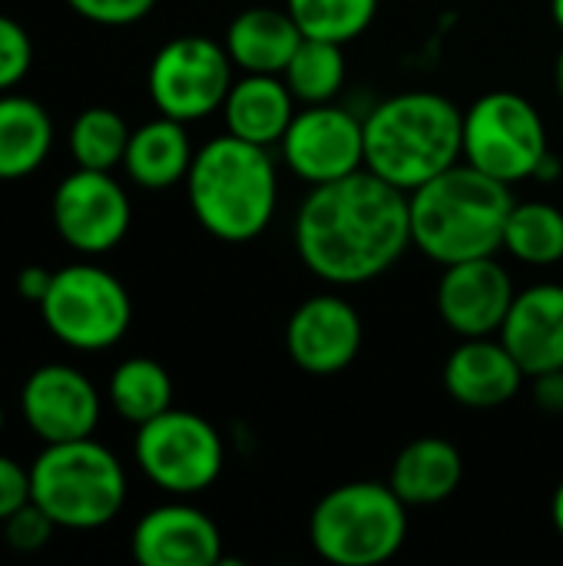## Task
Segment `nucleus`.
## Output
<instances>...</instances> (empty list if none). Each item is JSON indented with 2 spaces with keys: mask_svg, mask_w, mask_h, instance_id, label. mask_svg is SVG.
I'll list each match as a JSON object with an SVG mask.
<instances>
[{
  "mask_svg": "<svg viewBox=\"0 0 563 566\" xmlns=\"http://www.w3.org/2000/svg\"><path fill=\"white\" fill-rule=\"evenodd\" d=\"M554 83H557V93L563 99V50L557 53V63H554Z\"/></svg>",
  "mask_w": 563,
  "mask_h": 566,
  "instance_id": "nucleus-37",
  "label": "nucleus"
},
{
  "mask_svg": "<svg viewBox=\"0 0 563 566\" xmlns=\"http://www.w3.org/2000/svg\"><path fill=\"white\" fill-rule=\"evenodd\" d=\"M285 166L309 186L345 179L365 169V119L335 103L299 109L282 136Z\"/></svg>",
  "mask_w": 563,
  "mask_h": 566,
  "instance_id": "nucleus-12",
  "label": "nucleus"
},
{
  "mask_svg": "<svg viewBox=\"0 0 563 566\" xmlns=\"http://www.w3.org/2000/svg\"><path fill=\"white\" fill-rule=\"evenodd\" d=\"M302 36L352 43L378 17V0H285Z\"/></svg>",
  "mask_w": 563,
  "mask_h": 566,
  "instance_id": "nucleus-28",
  "label": "nucleus"
},
{
  "mask_svg": "<svg viewBox=\"0 0 563 566\" xmlns=\"http://www.w3.org/2000/svg\"><path fill=\"white\" fill-rule=\"evenodd\" d=\"M551 521H554V527H557V534H561L563 541V481L561 488L554 491V501H551Z\"/></svg>",
  "mask_w": 563,
  "mask_h": 566,
  "instance_id": "nucleus-36",
  "label": "nucleus"
},
{
  "mask_svg": "<svg viewBox=\"0 0 563 566\" xmlns=\"http://www.w3.org/2000/svg\"><path fill=\"white\" fill-rule=\"evenodd\" d=\"M133 557L143 566H216L222 564V534L209 514L173 501L139 517L129 537Z\"/></svg>",
  "mask_w": 563,
  "mask_h": 566,
  "instance_id": "nucleus-16",
  "label": "nucleus"
},
{
  "mask_svg": "<svg viewBox=\"0 0 563 566\" xmlns=\"http://www.w3.org/2000/svg\"><path fill=\"white\" fill-rule=\"evenodd\" d=\"M133 458L153 488L173 497H192L219 481L226 468V444L202 415L169 408L139 424Z\"/></svg>",
  "mask_w": 563,
  "mask_h": 566,
  "instance_id": "nucleus-9",
  "label": "nucleus"
},
{
  "mask_svg": "<svg viewBox=\"0 0 563 566\" xmlns=\"http://www.w3.org/2000/svg\"><path fill=\"white\" fill-rule=\"evenodd\" d=\"M196 222L219 242H252L275 219L279 172L265 146L232 133L202 143L186 176Z\"/></svg>",
  "mask_w": 563,
  "mask_h": 566,
  "instance_id": "nucleus-4",
  "label": "nucleus"
},
{
  "mask_svg": "<svg viewBox=\"0 0 563 566\" xmlns=\"http://www.w3.org/2000/svg\"><path fill=\"white\" fill-rule=\"evenodd\" d=\"M561 172H563L561 159H554V153H548V156L541 159V166H538L534 179H538V182H554V179H561Z\"/></svg>",
  "mask_w": 563,
  "mask_h": 566,
  "instance_id": "nucleus-35",
  "label": "nucleus"
},
{
  "mask_svg": "<svg viewBox=\"0 0 563 566\" xmlns=\"http://www.w3.org/2000/svg\"><path fill=\"white\" fill-rule=\"evenodd\" d=\"M282 80L289 83L292 96L305 106L312 103H335V96L345 90L348 63H345V43L302 36L299 50L292 53Z\"/></svg>",
  "mask_w": 563,
  "mask_h": 566,
  "instance_id": "nucleus-25",
  "label": "nucleus"
},
{
  "mask_svg": "<svg viewBox=\"0 0 563 566\" xmlns=\"http://www.w3.org/2000/svg\"><path fill=\"white\" fill-rule=\"evenodd\" d=\"M30 504V468H20L13 458L0 454V524Z\"/></svg>",
  "mask_w": 563,
  "mask_h": 566,
  "instance_id": "nucleus-32",
  "label": "nucleus"
},
{
  "mask_svg": "<svg viewBox=\"0 0 563 566\" xmlns=\"http://www.w3.org/2000/svg\"><path fill=\"white\" fill-rule=\"evenodd\" d=\"M53 119L43 103L23 93H0V179L33 176L53 149Z\"/></svg>",
  "mask_w": 563,
  "mask_h": 566,
  "instance_id": "nucleus-23",
  "label": "nucleus"
},
{
  "mask_svg": "<svg viewBox=\"0 0 563 566\" xmlns=\"http://www.w3.org/2000/svg\"><path fill=\"white\" fill-rule=\"evenodd\" d=\"M3 421H7V418H3V408H0V434H3Z\"/></svg>",
  "mask_w": 563,
  "mask_h": 566,
  "instance_id": "nucleus-39",
  "label": "nucleus"
},
{
  "mask_svg": "<svg viewBox=\"0 0 563 566\" xmlns=\"http://www.w3.org/2000/svg\"><path fill=\"white\" fill-rule=\"evenodd\" d=\"M0 527H3L7 547L17 551V554H37V551H43L53 541V531H60L33 501L23 504L17 514H10Z\"/></svg>",
  "mask_w": 563,
  "mask_h": 566,
  "instance_id": "nucleus-30",
  "label": "nucleus"
},
{
  "mask_svg": "<svg viewBox=\"0 0 563 566\" xmlns=\"http://www.w3.org/2000/svg\"><path fill=\"white\" fill-rule=\"evenodd\" d=\"M295 103L299 99L279 73H242L232 80L222 103L226 133L265 149L279 146L295 116Z\"/></svg>",
  "mask_w": 563,
  "mask_h": 566,
  "instance_id": "nucleus-19",
  "label": "nucleus"
},
{
  "mask_svg": "<svg viewBox=\"0 0 563 566\" xmlns=\"http://www.w3.org/2000/svg\"><path fill=\"white\" fill-rule=\"evenodd\" d=\"M53 229L80 255L113 252L133 222L126 189L103 169H80L63 176L53 192Z\"/></svg>",
  "mask_w": 563,
  "mask_h": 566,
  "instance_id": "nucleus-11",
  "label": "nucleus"
},
{
  "mask_svg": "<svg viewBox=\"0 0 563 566\" xmlns=\"http://www.w3.org/2000/svg\"><path fill=\"white\" fill-rule=\"evenodd\" d=\"M33 66V40L13 17L0 13V93L23 83Z\"/></svg>",
  "mask_w": 563,
  "mask_h": 566,
  "instance_id": "nucleus-29",
  "label": "nucleus"
},
{
  "mask_svg": "<svg viewBox=\"0 0 563 566\" xmlns=\"http://www.w3.org/2000/svg\"><path fill=\"white\" fill-rule=\"evenodd\" d=\"M551 153L538 106L514 90H491L465 109V163L514 186L534 179Z\"/></svg>",
  "mask_w": 563,
  "mask_h": 566,
  "instance_id": "nucleus-8",
  "label": "nucleus"
},
{
  "mask_svg": "<svg viewBox=\"0 0 563 566\" xmlns=\"http://www.w3.org/2000/svg\"><path fill=\"white\" fill-rule=\"evenodd\" d=\"M528 371L508 352L498 335L488 338H461V345L448 355L441 385L445 391L471 411H491L518 398Z\"/></svg>",
  "mask_w": 563,
  "mask_h": 566,
  "instance_id": "nucleus-17",
  "label": "nucleus"
},
{
  "mask_svg": "<svg viewBox=\"0 0 563 566\" xmlns=\"http://www.w3.org/2000/svg\"><path fill=\"white\" fill-rule=\"evenodd\" d=\"M498 338L528 378L563 368V285L541 282L518 292Z\"/></svg>",
  "mask_w": 563,
  "mask_h": 566,
  "instance_id": "nucleus-18",
  "label": "nucleus"
},
{
  "mask_svg": "<svg viewBox=\"0 0 563 566\" xmlns=\"http://www.w3.org/2000/svg\"><path fill=\"white\" fill-rule=\"evenodd\" d=\"M66 7L100 27H129L149 17L156 0H66Z\"/></svg>",
  "mask_w": 563,
  "mask_h": 566,
  "instance_id": "nucleus-31",
  "label": "nucleus"
},
{
  "mask_svg": "<svg viewBox=\"0 0 563 566\" xmlns=\"http://www.w3.org/2000/svg\"><path fill=\"white\" fill-rule=\"evenodd\" d=\"M50 282H53V272L50 269H43V265H23L17 272V295L27 298V302H33V305H40L43 295L50 292Z\"/></svg>",
  "mask_w": 563,
  "mask_h": 566,
  "instance_id": "nucleus-34",
  "label": "nucleus"
},
{
  "mask_svg": "<svg viewBox=\"0 0 563 566\" xmlns=\"http://www.w3.org/2000/svg\"><path fill=\"white\" fill-rule=\"evenodd\" d=\"M129 126L126 119L110 106H90L83 109L70 126V153L80 169H103L113 172L123 166L126 146H129Z\"/></svg>",
  "mask_w": 563,
  "mask_h": 566,
  "instance_id": "nucleus-27",
  "label": "nucleus"
},
{
  "mask_svg": "<svg viewBox=\"0 0 563 566\" xmlns=\"http://www.w3.org/2000/svg\"><path fill=\"white\" fill-rule=\"evenodd\" d=\"M514 199L504 182L458 163L408 192L411 245L438 265L498 255Z\"/></svg>",
  "mask_w": 563,
  "mask_h": 566,
  "instance_id": "nucleus-2",
  "label": "nucleus"
},
{
  "mask_svg": "<svg viewBox=\"0 0 563 566\" xmlns=\"http://www.w3.org/2000/svg\"><path fill=\"white\" fill-rule=\"evenodd\" d=\"M551 17H554V23L563 30V0H551Z\"/></svg>",
  "mask_w": 563,
  "mask_h": 566,
  "instance_id": "nucleus-38",
  "label": "nucleus"
},
{
  "mask_svg": "<svg viewBox=\"0 0 563 566\" xmlns=\"http://www.w3.org/2000/svg\"><path fill=\"white\" fill-rule=\"evenodd\" d=\"M50 335L73 352H106L129 332L133 302L126 285L93 262H73L53 272L40 302Z\"/></svg>",
  "mask_w": 563,
  "mask_h": 566,
  "instance_id": "nucleus-7",
  "label": "nucleus"
},
{
  "mask_svg": "<svg viewBox=\"0 0 563 566\" xmlns=\"http://www.w3.org/2000/svg\"><path fill=\"white\" fill-rule=\"evenodd\" d=\"M465 159V113L441 93L411 90L365 116V169L402 192Z\"/></svg>",
  "mask_w": 563,
  "mask_h": 566,
  "instance_id": "nucleus-3",
  "label": "nucleus"
},
{
  "mask_svg": "<svg viewBox=\"0 0 563 566\" xmlns=\"http://www.w3.org/2000/svg\"><path fill=\"white\" fill-rule=\"evenodd\" d=\"M411 249L408 192L358 169L312 186L295 212V252L329 285H368Z\"/></svg>",
  "mask_w": 563,
  "mask_h": 566,
  "instance_id": "nucleus-1",
  "label": "nucleus"
},
{
  "mask_svg": "<svg viewBox=\"0 0 563 566\" xmlns=\"http://www.w3.org/2000/svg\"><path fill=\"white\" fill-rule=\"evenodd\" d=\"M465 478L461 451L445 438H418L405 444L392 464L388 484L408 507H431L448 501Z\"/></svg>",
  "mask_w": 563,
  "mask_h": 566,
  "instance_id": "nucleus-21",
  "label": "nucleus"
},
{
  "mask_svg": "<svg viewBox=\"0 0 563 566\" xmlns=\"http://www.w3.org/2000/svg\"><path fill=\"white\" fill-rule=\"evenodd\" d=\"M110 405L129 424H146L173 408V378L153 358H126L110 375Z\"/></svg>",
  "mask_w": 563,
  "mask_h": 566,
  "instance_id": "nucleus-24",
  "label": "nucleus"
},
{
  "mask_svg": "<svg viewBox=\"0 0 563 566\" xmlns=\"http://www.w3.org/2000/svg\"><path fill=\"white\" fill-rule=\"evenodd\" d=\"M232 56L226 43H216L202 33L173 36L163 43L149 63L146 86L153 106L179 123H199L222 109L232 86Z\"/></svg>",
  "mask_w": 563,
  "mask_h": 566,
  "instance_id": "nucleus-10",
  "label": "nucleus"
},
{
  "mask_svg": "<svg viewBox=\"0 0 563 566\" xmlns=\"http://www.w3.org/2000/svg\"><path fill=\"white\" fill-rule=\"evenodd\" d=\"M514 298L518 289L508 269L494 255H484L445 265L435 302L448 332L458 338H488L501 332Z\"/></svg>",
  "mask_w": 563,
  "mask_h": 566,
  "instance_id": "nucleus-14",
  "label": "nucleus"
},
{
  "mask_svg": "<svg viewBox=\"0 0 563 566\" xmlns=\"http://www.w3.org/2000/svg\"><path fill=\"white\" fill-rule=\"evenodd\" d=\"M192 156L196 149L186 123L159 113V119H149L129 133L123 169L139 189H169L189 176Z\"/></svg>",
  "mask_w": 563,
  "mask_h": 566,
  "instance_id": "nucleus-22",
  "label": "nucleus"
},
{
  "mask_svg": "<svg viewBox=\"0 0 563 566\" xmlns=\"http://www.w3.org/2000/svg\"><path fill=\"white\" fill-rule=\"evenodd\" d=\"M302 43V30L282 7H249L232 17L226 30V50L242 73H285L292 53Z\"/></svg>",
  "mask_w": 563,
  "mask_h": 566,
  "instance_id": "nucleus-20",
  "label": "nucleus"
},
{
  "mask_svg": "<svg viewBox=\"0 0 563 566\" xmlns=\"http://www.w3.org/2000/svg\"><path fill=\"white\" fill-rule=\"evenodd\" d=\"M362 318L355 305L335 292L305 298L285 325V352L305 375H338L362 352Z\"/></svg>",
  "mask_w": 563,
  "mask_h": 566,
  "instance_id": "nucleus-15",
  "label": "nucleus"
},
{
  "mask_svg": "<svg viewBox=\"0 0 563 566\" xmlns=\"http://www.w3.org/2000/svg\"><path fill=\"white\" fill-rule=\"evenodd\" d=\"M20 415L43 444L93 438L103 401L96 385L73 365L37 368L20 391Z\"/></svg>",
  "mask_w": 563,
  "mask_h": 566,
  "instance_id": "nucleus-13",
  "label": "nucleus"
},
{
  "mask_svg": "<svg viewBox=\"0 0 563 566\" xmlns=\"http://www.w3.org/2000/svg\"><path fill=\"white\" fill-rule=\"evenodd\" d=\"M30 501L63 531H100L126 504V471L93 438L46 444L30 464Z\"/></svg>",
  "mask_w": 563,
  "mask_h": 566,
  "instance_id": "nucleus-5",
  "label": "nucleus"
},
{
  "mask_svg": "<svg viewBox=\"0 0 563 566\" xmlns=\"http://www.w3.org/2000/svg\"><path fill=\"white\" fill-rule=\"evenodd\" d=\"M309 541L335 566L388 564L408 541V504L378 481L332 488L309 517Z\"/></svg>",
  "mask_w": 563,
  "mask_h": 566,
  "instance_id": "nucleus-6",
  "label": "nucleus"
},
{
  "mask_svg": "<svg viewBox=\"0 0 563 566\" xmlns=\"http://www.w3.org/2000/svg\"><path fill=\"white\" fill-rule=\"evenodd\" d=\"M504 249L524 265L548 269L563 262V212L551 202H514L504 226Z\"/></svg>",
  "mask_w": 563,
  "mask_h": 566,
  "instance_id": "nucleus-26",
  "label": "nucleus"
},
{
  "mask_svg": "<svg viewBox=\"0 0 563 566\" xmlns=\"http://www.w3.org/2000/svg\"><path fill=\"white\" fill-rule=\"evenodd\" d=\"M534 401L544 415H563V368L534 375Z\"/></svg>",
  "mask_w": 563,
  "mask_h": 566,
  "instance_id": "nucleus-33",
  "label": "nucleus"
}]
</instances>
